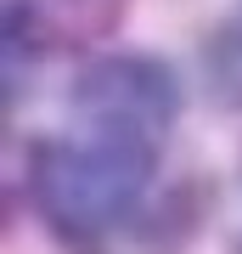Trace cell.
<instances>
[{
	"label": "cell",
	"instance_id": "6da1fadb",
	"mask_svg": "<svg viewBox=\"0 0 242 254\" xmlns=\"http://www.w3.org/2000/svg\"><path fill=\"white\" fill-rule=\"evenodd\" d=\"M158 181V153L101 136H34L23 147L28 209L62 254H113L135 237Z\"/></svg>",
	"mask_w": 242,
	"mask_h": 254
},
{
	"label": "cell",
	"instance_id": "7a4b0ae2",
	"mask_svg": "<svg viewBox=\"0 0 242 254\" xmlns=\"http://www.w3.org/2000/svg\"><path fill=\"white\" fill-rule=\"evenodd\" d=\"M180 73L152 51H101L73 73L68 108L85 136L130 141V147H163V136L180 119Z\"/></svg>",
	"mask_w": 242,
	"mask_h": 254
},
{
	"label": "cell",
	"instance_id": "3957f363",
	"mask_svg": "<svg viewBox=\"0 0 242 254\" xmlns=\"http://www.w3.org/2000/svg\"><path fill=\"white\" fill-rule=\"evenodd\" d=\"M208 215H214V181L180 175L175 187H163L158 198L146 203L141 226H135V249H146V254H180L192 237L203 232Z\"/></svg>",
	"mask_w": 242,
	"mask_h": 254
},
{
	"label": "cell",
	"instance_id": "277c9868",
	"mask_svg": "<svg viewBox=\"0 0 242 254\" xmlns=\"http://www.w3.org/2000/svg\"><path fill=\"white\" fill-rule=\"evenodd\" d=\"M197 63H203L208 102L225 108V113H242V0H231L214 17V28L197 46Z\"/></svg>",
	"mask_w": 242,
	"mask_h": 254
},
{
	"label": "cell",
	"instance_id": "5b68a950",
	"mask_svg": "<svg viewBox=\"0 0 242 254\" xmlns=\"http://www.w3.org/2000/svg\"><path fill=\"white\" fill-rule=\"evenodd\" d=\"M34 6L56 40V34H101L124 11V0H34Z\"/></svg>",
	"mask_w": 242,
	"mask_h": 254
}]
</instances>
